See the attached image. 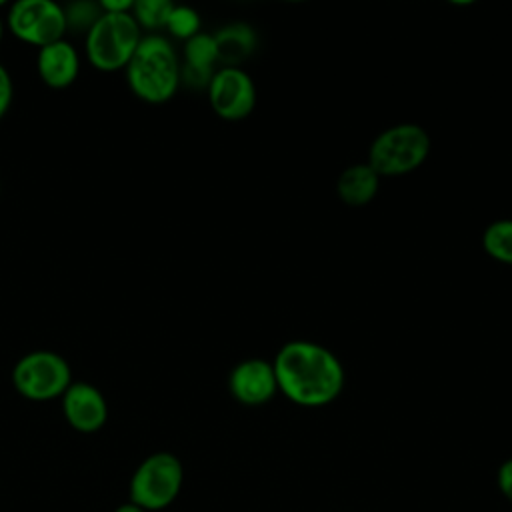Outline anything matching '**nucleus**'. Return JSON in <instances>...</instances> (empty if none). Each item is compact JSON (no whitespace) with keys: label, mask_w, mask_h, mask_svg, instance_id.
I'll return each mask as SVG.
<instances>
[{"label":"nucleus","mask_w":512,"mask_h":512,"mask_svg":"<svg viewBox=\"0 0 512 512\" xmlns=\"http://www.w3.org/2000/svg\"><path fill=\"white\" fill-rule=\"evenodd\" d=\"M272 366L278 392L302 408L332 404L346 384V370L340 358L312 340H288L278 348Z\"/></svg>","instance_id":"1"},{"label":"nucleus","mask_w":512,"mask_h":512,"mask_svg":"<svg viewBox=\"0 0 512 512\" xmlns=\"http://www.w3.org/2000/svg\"><path fill=\"white\" fill-rule=\"evenodd\" d=\"M180 58L174 44L158 34H144L124 68L132 94L146 104H164L180 88Z\"/></svg>","instance_id":"2"},{"label":"nucleus","mask_w":512,"mask_h":512,"mask_svg":"<svg viewBox=\"0 0 512 512\" xmlns=\"http://www.w3.org/2000/svg\"><path fill=\"white\" fill-rule=\"evenodd\" d=\"M430 146V134L424 126L400 122L388 126L370 142L366 162L380 178L404 176L426 162Z\"/></svg>","instance_id":"3"},{"label":"nucleus","mask_w":512,"mask_h":512,"mask_svg":"<svg viewBox=\"0 0 512 512\" xmlns=\"http://www.w3.org/2000/svg\"><path fill=\"white\" fill-rule=\"evenodd\" d=\"M144 32L132 12H102L84 36V56L100 72L124 70L134 56Z\"/></svg>","instance_id":"4"},{"label":"nucleus","mask_w":512,"mask_h":512,"mask_svg":"<svg viewBox=\"0 0 512 512\" xmlns=\"http://www.w3.org/2000/svg\"><path fill=\"white\" fill-rule=\"evenodd\" d=\"M184 484V466L172 452L148 454L132 472L128 482V502L146 512L166 510L176 502Z\"/></svg>","instance_id":"5"},{"label":"nucleus","mask_w":512,"mask_h":512,"mask_svg":"<svg viewBox=\"0 0 512 512\" xmlns=\"http://www.w3.org/2000/svg\"><path fill=\"white\" fill-rule=\"evenodd\" d=\"M14 390L32 402L62 398L72 380L68 360L52 350H32L24 354L10 374Z\"/></svg>","instance_id":"6"},{"label":"nucleus","mask_w":512,"mask_h":512,"mask_svg":"<svg viewBox=\"0 0 512 512\" xmlns=\"http://www.w3.org/2000/svg\"><path fill=\"white\" fill-rule=\"evenodd\" d=\"M4 22L16 40L38 50L66 38L64 6L54 0H16L8 6Z\"/></svg>","instance_id":"7"},{"label":"nucleus","mask_w":512,"mask_h":512,"mask_svg":"<svg viewBox=\"0 0 512 512\" xmlns=\"http://www.w3.org/2000/svg\"><path fill=\"white\" fill-rule=\"evenodd\" d=\"M212 112L228 122L244 120L256 106V84L242 66H220L206 88Z\"/></svg>","instance_id":"8"},{"label":"nucleus","mask_w":512,"mask_h":512,"mask_svg":"<svg viewBox=\"0 0 512 512\" xmlns=\"http://www.w3.org/2000/svg\"><path fill=\"white\" fill-rule=\"evenodd\" d=\"M228 390L242 406H262L278 392L276 372L270 360L246 358L228 374Z\"/></svg>","instance_id":"9"},{"label":"nucleus","mask_w":512,"mask_h":512,"mask_svg":"<svg viewBox=\"0 0 512 512\" xmlns=\"http://www.w3.org/2000/svg\"><path fill=\"white\" fill-rule=\"evenodd\" d=\"M64 420L82 434L98 432L108 420V404L104 394L90 382L74 380L60 398Z\"/></svg>","instance_id":"10"},{"label":"nucleus","mask_w":512,"mask_h":512,"mask_svg":"<svg viewBox=\"0 0 512 512\" xmlns=\"http://www.w3.org/2000/svg\"><path fill=\"white\" fill-rule=\"evenodd\" d=\"M36 72L42 84L52 90L72 86L80 74L78 48L66 38L40 48L36 54Z\"/></svg>","instance_id":"11"},{"label":"nucleus","mask_w":512,"mask_h":512,"mask_svg":"<svg viewBox=\"0 0 512 512\" xmlns=\"http://www.w3.org/2000/svg\"><path fill=\"white\" fill-rule=\"evenodd\" d=\"M380 188V176L368 162H356L346 166L336 180L338 198L354 208L370 204Z\"/></svg>","instance_id":"12"},{"label":"nucleus","mask_w":512,"mask_h":512,"mask_svg":"<svg viewBox=\"0 0 512 512\" xmlns=\"http://www.w3.org/2000/svg\"><path fill=\"white\" fill-rule=\"evenodd\" d=\"M218 62L222 66H240L246 58H250L258 46L256 30L244 22H232L222 26L216 34Z\"/></svg>","instance_id":"13"},{"label":"nucleus","mask_w":512,"mask_h":512,"mask_svg":"<svg viewBox=\"0 0 512 512\" xmlns=\"http://www.w3.org/2000/svg\"><path fill=\"white\" fill-rule=\"evenodd\" d=\"M482 250L496 262L512 266V218L492 220L482 232Z\"/></svg>","instance_id":"14"},{"label":"nucleus","mask_w":512,"mask_h":512,"mask_svg":"<svg viewBox=\"0 0 512 512\" xmlns=\"http://www.w3.org/2000/svg\"><path fill=\"white\" fill-rule=\"evenodd\" d=\"M218 62V48L214 34L198 32L190 40L184 42L182 50V66L198 68V70H216L214 64Z\"/></svg>","instance_id":"15"},{"label":"nucleus","mask_w":512,"mask_h":512,"mask_svg":"<svg viewBox=\"0 0 512 512\" xmlns=\"http://www.w3.org/2000/svg\"><path fill=\"white\" fill-rule=\"evenodd\" d=\"M172 6L170 0H136L132 4V16L142 32L148 30V34H158V30L166 28Z\"/></svg>","instance_id":"16"},{"label":"nucleus","mask_w":512,"mask_h":512,"mask_svg":"<svg viewBox=\"0 0 512 512\" xmlns=\"http://www.w3.org/2000/svg\"><path fill=\"white\" fill-rule=\"evenodd\" d=\"M102 16L100 2L90 0H76L70 4H64V18H66V34H82L86 36L88 30L96 24V20Z\"/></svg>","instance_id":"17"},{"label":"nucleus","mask_w":512,"mask_h":512,"mask_svg":"<svg viewBox=\"0 0 512 512\" xmlns=\"http://www.w3.org/2000/svg\"><path fill=\"white\" fill-rule=\"evenodd\" d=\"M200 14L190 8V6H182V4H174L166 22V32L176 38V40H190L192 36H196L200 32Z\"/></svg>","instance_id":"18"},{"label":"nucleus","mask_w":512,"mask_h":512,"mask_svg":"<svg viewBox=\"0 0 512 512\" xmlns=\"http://www.w3.org/2000/svg\"><path fill=\"white\" fill-rule=\"evenodd\" d=\"M12 98H14V82H12L8 68L0 62V120L10 110Z\"/></svg>","instance_id":"19"},{"label":"nucleus","mask_w":512,"mask_h":512,"mask_svg":"<svg viewBox=\"0 0 512 512\" xmlns=\"http://www.w3.org/2000/svg\"><path fill=\"white\" fill-rule=\"evenodd\" d=\"M496 486L500 494L512 504V458H506L496 470Z\"/></svg>","instance_id":"20"},{"label":"nucleus","mask_w":512,"mask_h":512,"mask_svg":"<svg viewBox=\"0 0 512 512\" xmlns=\"http://www.w3.org/2000/svg\"><path fill=\"white\" fill-rule=\"evenodd\" d=\"M132 0H102L100 8L102 12L110 14H122V12H132Z\"/></svg>","instance_id":"21"},{"label":"nucleus","mask_w":512,"mask_h":512,"mask_svg":"<svg viewBox=\"0 0 512 512\" xmlns=\"http://www.w3.org/2000/svg\"><path fill=\"white\" fill-rule=\"evenodd\" d=\"M112 512H146V510L138 508V506L132 504V502H124V504H118Z\"/></svg>","instance_id":"22"},{"label":"nucleus","mask_w":512,"mask_h":512,"mask_svg":"<svg viewBox=\"0 0 512 512\" xmlns=\"http://www.w3.org/2000/svg\"><path fill=\"white\" fill-rule=\"evenodd\" d=\"M4 34H6V22H4V16H0V46H2Z\"/></svg>","instance_id":"23"},{"label":"nucleus","mask_w":512,"mask_h":512,"mask_svg":"<svg viewBox=\"0 0 512 512\" xmlns=\"http://www.w3.org/2000/svg\"><path fill=\"white\" fill-rule=\"evenodd\" d=\"M0 190H2V182H0Z\"/></svg>","instance_id":"24"}]
</instances>
